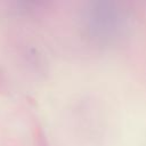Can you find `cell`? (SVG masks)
<instances>
[]
</instances>
